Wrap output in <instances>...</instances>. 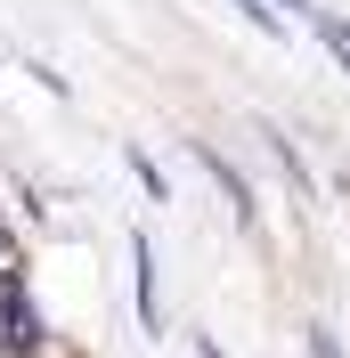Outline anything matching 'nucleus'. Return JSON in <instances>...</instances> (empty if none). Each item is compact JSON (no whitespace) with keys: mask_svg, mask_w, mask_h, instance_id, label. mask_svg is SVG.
<instances>
[{"mask_svg":"<svg viewBox=\"0 0 350 358\" xmlns=\"http://www.w3.org/2000/svg\"><path fill=\"white\" fill-rule=\"evenodd\" d=\"M131 268H139V326H163V268H155V245L147 236H131Z\"/></svg>","mask_w":350,"mask_h":358,"instance_id":"f257e3e1","label":"nucleus"},{"mask_svg":"<svg viewBox=\"0 0 350 358\" xmlns=\"http://www.w3.org/2000/svg\"><path fill=\"white\" fill-rule=\"evenodd\" d=\"M204 171L220 179V196H228V212H237V220L253 228V187H244V171H237V163H228V155H212V147H204Z\"/></svg>","mask_w":350,"mask_h":358,"instance_id":"f03ea898","label":"nucleus"},{"mask_svg":"<svg viewBox=\"0 0 350 358\" xmlns=\"http://www.w3.org/2000/svg\"><path fill=\"white\" fill-rule=\"evenodd\" d=\"M318 33H326V49H334V57H342V66H350V24H342V17H326V8H318Z\"/></svg>","mask_w":350,"mask_h":358,"instance_id":"7ed1b4c3","label":"nucleus"},{"mask_svg":"<svg viewBox=\"0 0 350 358\" xmlns=\"http://www.w3.org/2000/svg\"><path fill=\"white\" fill-rule=\"evenodd\" d=\"M131 171H139V187H147V196H172V179L155 171V163H147V155H131Z\"/></svg>","mask_w":350,"mask_h":358,"instance_id":"20e7f679","label":"nucleus"},{"mask_svg":"<svg viewBox=\"0 0 350 358\" xmlns=\"http://www.w3.org/2000/svg\"><path fill=\"white\" fill-rule=\"evenodd\" d=\"M309 350H318V358H342V350H334V334H309Z\"/></svg>","mask_w":350,"mask_h":358,"instance_id":"39448f33","label":"nucleus"},{"mask_svg":"<svg viewBox=\"0 0 350 358\" xmlns=\"http://www.w3.org/2000/svg\"><path fill=\"white\" fill-rule=\"evenodd\" d=\"M196 358H220V342H196Z\"/></svg>","mask_w":350,"mask_h":358,"instance_id":"423d86ee","label":"nucleus"},{"mask_svg":"<svg viewBox=\"0 0 350 358\" xmlns=\"http://www.w3.org/2000/svg\"><path fill=\"white\" fill-rule=\"evenodd\" d=\"M0 245H17V236H8V220H0Z\"/></svg>","mask_w":350,"mask_h":358,"instance_id":"0eeeda50","label":"nucleus"}]
</instances>
